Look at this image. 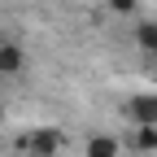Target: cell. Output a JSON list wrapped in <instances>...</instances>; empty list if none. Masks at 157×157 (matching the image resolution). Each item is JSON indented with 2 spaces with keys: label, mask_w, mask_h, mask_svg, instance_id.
<instances>
[{
  "label": "cell",
  "mask_w": 157,
  "mask_h": 157,
  "mask_svg": "<svg viewBox=\"0 0 157 157\" xmlns=\"http://www.w3.org/2000/svg\"><path fill=\"white\" fill-rule=\"evenodd\" d=\"M127 118L135 127H157V96L153 92H135L127 101Z\"/></svg>",
  "instance_id": "1"
},
{
  "label": "cell",
  "mask_w": 157,
  "mask_h": 157,
  "mask_svg": "<svg viewBox=\"0 0 157 157\" xmlns=\"http://www.w3.org/2000/svg\"><path fill=\"white\" fill-rule=\"evenodd\" d=\"M22 148H26L31 157H52L57 148H61V131H48V127H44V131H26V135H22Z\"/></svg>",
  "instance_id": "2"
},
{
  "label": "cell",
  "mask_w": 157,
  "mask_h": 157,
  "mask_svg": "<svg viewBox=\"0 0 157 157\" xmlns=\"http://www.w3.org/2000/svg\"><path fill=\"white\" fill-rule=\"evenodd\" d=\"M22 70V52L13 44H0V74H17Z\"/></svg>",
  "instance_id": "3"
},
{
  "label": "cell",
  "mask_w": 157,
  "mask_h": 157,
  "mask_svg": "<svg viewBox=\"0 0 157 157\" xmlns=\"http://www.w3.org/2000/svg\"><path fill=\"white\" fill-rule=\"evenodd\" d=\"M87 157H118V140H109V135H96V140L87 144Z\"/></svg>",
  "instance_id": "4"
},
{
  "label": "cell",
  "mask_w": 157,
  "mask_h": 157,
  "mask_svg": "<svg viewBox=\"0 0 157 157\" xmlns=\"http://www.w3.org/2000/svg\"><path fill=\"white\" fill-rule=\"evenodd\" d=\"M135 148H157V127H140V135H135Z\"/></svg>",
  "instance_id": "5"
}]
</instances>
